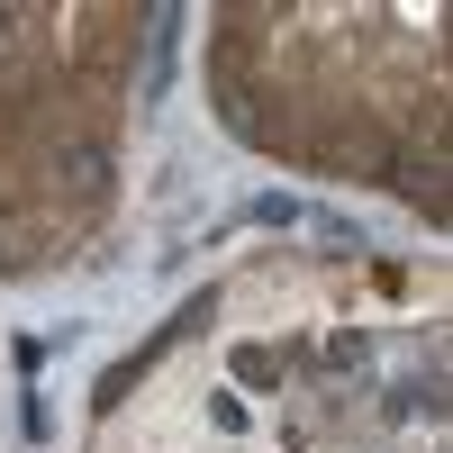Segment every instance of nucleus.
<instances>
[{"instance_id": "1", "label": "nucleus", "mask_w": 453, "mask_h": 453, "mask_svg": "<svg viewBox=\"0 0 453 453\" xmlns=\"http://www.w3.org/2000/svg\"><path fill=\"white\" fill-rule=\"evenodd\" d=\"M254 218H263V226H299V218H309V209H299L290 191H263V200H254Z\"/></svg>"}]
</instances>
